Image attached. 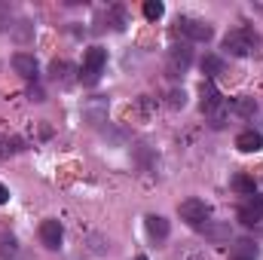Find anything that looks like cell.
Instances as JSON below:
<instances>
[{
  "instance_id": "52a82bcc",
  "label": "cell",
  "mask_w": 263,
  "mask_h": 260,
  "mask_svg": "<svg viewBox=\"0 0 263 260\" xmlns=\"http://www.w3.org/2000/svg\"><path fill=\"white\" fill-rule=\"evenodd\" d=\"M62 236H65V230H62L59 220H43V224H40V242H43L49 251H55V248L62 245Z\"/></svg>"
},
{
  "instance_id": "7402d4cb",
  "label": "cell",
  "mask_w": 263,
  "mask_h": 260,
  "mask_svg": "<svg viewBox=\"0 0 263 260\" xmlns=\"http://www.w3.org/2000/svg\"><path fill=\"white\" fill-rule=\"evenodd\" d=\"M15 254H18L15 242H12V239H3V242H0V257H3V260H12Z\"/></svg>"
},
{
  "instance_id": "4fadbf2b",
  "label": "cell",
  "mask_w": 263,
  "mask_h": 260,
  "mask_svg": "<svg viewBox=\"0 0 263 260\" xmlns=\"http://www.w3.org/2000/svg\"><path fill=\"white\" fill-rule=\"evenodd\" d=\"M147 233H150L153 242H165L168 239V220L162 214H150L147 217Z\"/></svg>"
},
{
  "instance_id": "7c38bea8",
  "label": "cell",
  "mask_w": 263,
  "mask_h": 260,
  "mask_svg": "<svg viewBox=\"0 0 263 260\" xmlns=\"http://www.w3.org/2000/svg\"><path fill=\"white\" fill-rule=\"evenodd\" d=\"M257 245L251 242V239H236L233 242V248H230V257L233 260H257Z\"/></svg>"
},
{
  "instance_id": "5bb4252c",
  "label": "cell",
  "mask_w": 263,
  "mask_h": 260,
  "mask_svg": "<svg viewBox=\"0 0 263 260\" xmlns=\"http://www.w3.org/2000/svg\"><path fill=\"white\" fill-rule=\"evenodd\" d=\"M202 230H205V239H208V242H214V245H227V242L233 239V233H230V227H227V224H211V220H208Z\"/></svg>"
},
{
  "instance_id": "2e32d148",
  "label": "cell",
  "mask_w": 263,
  "mask_h": 260,
  "mask_svg": "<svg viewBox=\"0 0 263 260\" xmlns=\"http://www.w3.org/2000/svg\"><path fill=\"white\" fill-rule=\"evenodd\" d=\"M230 114H239V117H254L257 114V101L254 98H236L230 104Z\"/></svg>"
},
{
  "instance_id": "9c48e42d",
  "label": "cell",
  "mask_w": 263,
  "mask_h": 260,
  "mask_svg": "<svg viewBox=\"0 0 263 260\" xmlns=\"http://www.w3.org/2000/svg\"><path fill=\"white\" fill-rule=\"evenodd\" d=\"M12 67H15L18 77L37 80V59H34L31 52H15V55H12Z\"/></svg>"
},
{
  "instance_id": "ac0fdd59",
  "label": "cell",
  "mask_w": 263,
  "mask_h": 260,
  "mask_svg": "<svg viewBox=\"0 0 263 260\" xmlns=\"http://www.w3.org/2000/svg\"><path fill=\"white\" fill-rule=\"evenodd\" d=\"M49 73H52L55 83H59V80H62V83H70V77H67V73H70V65H67V62H52V65H49Z\"/></svg>"
},
{
  "instance_id": "6da1fadb",
  "label": "cell",
  "mask_w": 263,
  "mask_h": 260,
  "mask_svg": "<svg viewBox=\"0 0 263 260\" xmlns=\"http://www.w3.org/2000/svg\"><path fill=\"white\" fill-rule=\"evenodd\" d=\"M257 46V34L251 31V28H233L227 37H223V49L230 52V55H248L251 49Z\"/></svg>"
},
{
  "instance_id": "44dd1931",
  "label": "cell",
  "mask_w": 263,
  "mask_h": 260,
  "mask_svg": "<svg viewBox=\"0 0 263 260\" xmlns=\"http://www.w3.org/2000/svg\"><path fill=\"white\" fill-rule=\"evenodd\" d=\"M31 34H34V25H31V22H18V28H15V40H18V43H28Z\"/></svg>"
},
{
  "instance_id": "ffe728a7",
  "label": "cell",
  "mask_w": 263,
  "mask_h": 260,
  "mask_svg": "<svg viewBox=\"0 0 263 260\" xmlns=\"http://www.w3.org/2000/svg\"><path fill=\"white\" fill-rule=\"evenodd\" d=\"M175 260H205V251H202V248H190V245H187V248H181V251L175 254Z\"/></svg>"
},
{
  "instance_id": "ba28073f",
  "label": "cell",
  "mask_w": 263,
  "mask_h": 260,
  "mask_svg": "<svg viewBox=\"0 0 263 260\" xmlns=\"http://www.w3.org/2000/svg\"><path fill=\"white\" fill-rule=\"evenodd\" d=\"M199 95H202V110L205 114H211V110H217L220 104H223V98H220V92H217V86L211 83V80H202V86H199Z\"/></svg>"
},
{
  "instance_id": "d6986e66",
  "label": "cell",
  "mask_w": 263,
  "mask_h": 260,
  "mask_svg": "<svg viewBox=\"0 0 263 260\" xmlns=\"http://www.w3.org/2000/svg\"><path fill=\"white\" fill-rule=\"evenodd\" d=\"M162 12H165V6H162L159 0H147V3H144V15H147L150 22H156V18H162Z\"/></svg>"
},
{
  "instance_id": "5b68a950",
  "label": "cell",
  "mask_w": 263,
  "mask_h": 260,
  "mask_svg": "<svg viewBox=\"0 0 263 260\" xmlns=\"http://www.w3.org/2000/svg\"><path fill=\"white\" fill-rule=\"evenodd\" d=\"M239 220L245 224V227H257L263 220V199L260 196H251V199H245L242 205H239Z\"/></svg>"
},
{
  "instance_id": "277c9868",
  "label": "cell",
  "mask_w": 263,
  "mask_h": 260,
  "mask_svg": "<svg viewBox=\"0 0 263 260\" xmlns=\"http://www.w3.org/2000/svg\"><path fill=\"white\" fill-rule=\"evenodd\" d=\"M190 62H193V49H190V46H175V49L168 52V65H165L168 77H184L187 67H190Z\"/></svg>"
},
{
  "instance_id": "8992f818",
  "label": "cell",
  "mask_w": 263,
  "mask_h": 260,
  "mask_svg": "<svg viewBox=\"0 0 263 260\" xmlns=\"http://www.w3.org/2000/svg\"><path fill=\"white\" fill-rule=\"evenodd\" d=\"M178 25H181V31L193 40V43H208L211 40V28L205 25V22H199V18H178Z\"/></svg>"
},
{
  "instance_id": "4316f807",
  "label": "cell",
  "mask_w": 263,
  "mask_h": 260,
  "mask_svg": "<svg viewBox=\"0 0 263 260\" xmlns=\"http://www.w3.org/2000/svg\"><path fill=\"white\" fill-rule=\"evenodd\" d=\"M135 260H147V257H144V254H138V257H135Z\"/></svg>"
},
{
  "instance_id": "d4e9b609",
  "label": "cell",
  "mask_w": 263,
  "mask_h": 260,
  "mask_svg": "<svg viewBox=\"0 0 263 260\" xmlns=\"http://www.w3.org/2000/svg\"><path fill=\"white\" fill-rule=\"evenodd\" d=\"M9 15H12V12H9V3H0V31L9 25Z\"/></svg>"
},
{
  "instance_id": "603a6c76",
  "label": "cell",
  "mask_w": 263,
  "mask_h": 260,
  "mask_svg": "<svg viewBox=\"0 0 263 260\" xmlns=\"http://www.w3.org/2000/svg\"><path fill=\"white\" fill-rule=\"evenodd\" d=\"M168 104H172V107H184V104H187V95H184V89H181V92L175 89V92L168 95Z\"/></svg>"
},
{
  "instance_id": "9a60e30c",
  "label": "cell",
  "mask_w": 263,
  "mask_h": 260,
  "mask_svg": "<svg viewBox=\"0 0 263 260\" xmlns=\"http://www.w3.org/2000/svg\"><path fill=\"white\" fill-rule=\"evenodd\" d=\"M233 190L239 196H245V199H251V196H257V184H254V178H248V175H236V178H233Z\"/></svg>"
},
{
  "instance_id": "8fae6325",
  "label": "cell",
  "mask_w": 263,
  "mask_h": 260,
  "mask_svg": "<svg viewBox=\"0 0 263 260\" xmlns=\"http://www.w3.org/2000/svg\"><path fill=\"white\" fill-rule=\"evenodd\" d=\"M83 117H86L92 126L104 123V120H107V101H104V98H92V101L83 107Z\"/></svg>"
},
{
  "instance_id": "7a4b0ae2",
  "label": "cell",
  "mask_w": 263,
  "mask_h": 260,
  "mask_svg": "<svg viewBox=\"0 0 263 260\" xmlns=\"http://www.w3.org/2000/svg\"><path fill=\"white\" fill-rule=\"evenodd\" d=\"M107 65V49H101V46H92V49H86V55H83V70H80V80L83 83H98V73H101V67Z\"/></svg>"
},
{
  "instance_id": "3957f363",
  "label": "cell",
  "mask_w": 263,
  "mask_h": 260,
  "mask_svg": "<svg viewBox=\"0 0 263 260\" xmlns=\"http://www.w3.org/2000/svg\"><path fill=\"white\" fill-rule=\"evenodd\" d=\"M178 214H181V220H187L190 227L202 230V227L208 224V217H211V208H208L202 199H187V202L178 205Z\"/></svg>"
},
{
  "instance_id": "cb8c5ba5",
  "label": "cell",
  "mask_w": 263,
  "mask_h": 260,
  "mask_svg": "<svg viewBox=\"0 0 263 260\" xmlns=\"http://www.w3.org/2000/svg\"><path fill=\"white\" fill-rule=\"evenodd\" d=\"M110 18H114V28H123L126 25V15H123V9L117 6V9H110Z\"/></svg>"
},
{
  "instance_id": "30bf717a",
  "label": "cell",
  "mask_w": 263,
  "mask_h": 260,
  "mask_svg": "<svg viewBox=\"0 0 263 260\" xmlns=\"http://www.w3.org/2000/svg\"><path fill=\"white\" fill-rule=\"evenodd\" d=\"M236 147H239L242 153H257V150L263 147V135L254 132V129L239 132V135H236Z\"/></svg>"
},
{
  "instance_id": "e0dca14e",
  "label": "cell",
  "mask_w": 263,
  "mask_h": 260,
  "mask_svg": "<svg viewBox=\"0 0 263 260\" xmlns=\"http://www.w3.org/2000/svg\"><path fill=\"white\" fill-rule=\"evenodd\" d=\"M199 67H202L205 80H211V77H217V73L223 70V62H220V55H205V59L199 62Z\"/></svg>"
},
{
  "instance_id": "484cf974",
  "label": "cell",
  "mask_w": 263,
  "mask_h": 260,
  "mask_svg": "<svg viewBox=\"0 0 263 260\" xmlns=\"http://www.w3.org/2000/svg\"><path fill=\"white\" fill-rule=\"evenodd\" d=\"M6 199H9V190H6V187H3V184H0V205H3V202H6Z\"/></svg>"
}]
</instances>
